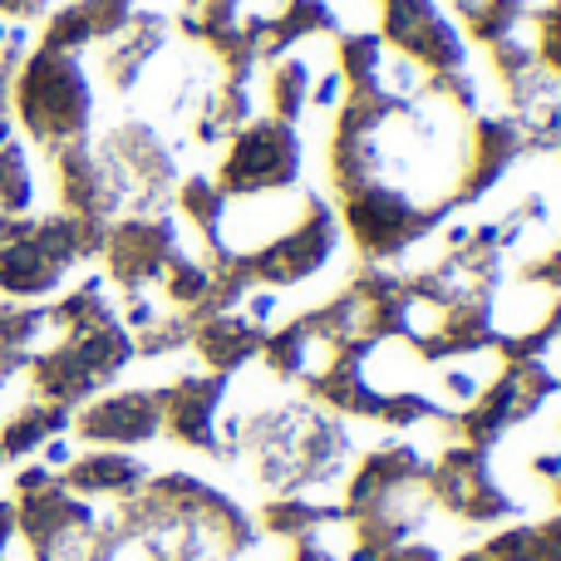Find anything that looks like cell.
I'll list each match as a JSON object with an SVG mask.
<instances>
[{
    "label": "cell",
    "mask_w": 561,
    "mask_h": 561,
    "mask_svg": "<svg viewBox=\"0 0 561 561\" xmlns=\"http://www.w3.org/2000/svg\"><path fill=\"white\" fill-rule=\"evenodd\" d=\"M237 20H242V0H183V10H178V30L197 45L217 30H232Z\"/></svg>",
    "instance_id": "35"
},
{
    "label": "cell",
    "mask_w": 561,
    "mask_h": 561,
    "mask_svg": "<svg viewBox=\"0 0 561 561\" xmlns=\"http://www.w3.org/2000/svg\"><path fill=\"white\" fill-rule=\"evenodd\" d=\"M69 434L89 448H138L163 434V389H114L75 409Z\"/></svg>",
    "instance_id": "16"
},
{
    "label": "cell",
    "mask_w": 561,
    "mask_h": 561,
    "mask_svg": "<svg viewBox=\"0 0 561 561\" xmlns=\"http://www.w3.org/2000/svg\"><path fill=\"white\" fill-rule=\"evenodd\" d=\"M237 454H252L266 493H306V488L330 483L345 468L350 434L320 404H276L262 414L227 419L222 458Z\"/></svg>",
    "instance_id": "1"
},
{
    "label": "cell",
    "mask_w": 561,
    "mask_h": 561,
    "mask_svg": "<svg viewBox=\"0 0 561 561\" xmlns=\"http://www.w3.org/2000/svg\"><path fill=\"white\" fill-rule=\"evenodd\" d=\"M428 497L468 527H497L507 517H517V503L493 478V454L468 444H448L428 463Z\"/></svg>",
    "instance_id": "11"
},
{
    "label": "cell",
    "mask_w": 561,
    "mask_h": 561,
    "mask_svg": "<svg viewBox=\"0 0 561 561\" xmlns=\"http://www.w3.org/2000/svg\"><path fill=\"white\" fill-rule=\"evenodd\" d=\"M49 10V0H0V20H35V15H45Z\"/></svg>",
    "instance_id": "40"
},
{
    "label": "cell",
    "mask_w": 561,
    "mask_h": 561,
    "mask_svg": "<svg viewBox=\"0 0 561 561\" xmlns=\"http://www.w3.org/2000/svg\"><path fill=\"white\" fill-rule=\"evenodd\" d=\"M15 517H20V542L30 547V561H75L89 527L99 523L94 507L69 493L59 478L49 488H39V493H20Z\"/></svg>",
    "instance_id": "15"
},
{
    "label": "cell",
    "mask_w": 561,
    "mask_h": 561,
    "mask_svg": "<svg viewBox=\"0 0 561 561\" xmlns=\"http://www.w3.org/2000/svg\"><path fill=\"white\" fill-rule=\"evenodd\" d=\"M340 217H335V203L320 193H300L296 213H290V222L280 227L276 237H266L262 247H252V252H242L237 262H242V272L252 286L262 290H286V286H300V280H310L316 272H325L330 256H335L340 247Z\"/></svg>",
    "instance_id": "6"
},
{
    "label": "cell",
    "mask_w": 561,
    "mask_h": 561,
    "mask_svg": "<svg viewBox=\"0 0 561 561\" xmlns=\"http://www.w3.org/2000/svg\"><path fill=\"white\" fill-rule=\"evenodd\" d=\"M286 561H340V557L330 552V547L320 542V537H306V542L290 547V557H286Z\"/></svg>",
    "instance_id": "42"
},
{
    "label": "cell",
    "mask_w": 561,
    "mask_h": 561,
    "mask_svg": "<svg viewBox=\"0 0 561 561\" xmlns=\"http://www.w3.org/2000/svg\"><path fill=\"white\" fill-rule=\"evenodd\" d=\"M163 49H168V15H158V10H134V20H128L114 39L99 45V75H104L108 89L128 94V89H138V79L148 75V65H153Z\"/></svg>",
    "instance_id": "20"
},
{
    "label": "cell",
    "mask_w": 561,
    "mask_h": 561,
    "mask_svg": "<svg viewBox=\"0 0 561 561\" xmlns=\"http://www.w3.org/2000/svg\"><path fill=\"white\" fill-rule=\"evenodd\" d=\"M533 55H537V65L547 69V75L561 84V0H547V5H537L533 15Z\"/></svg>",
    "instance_id": "36"
},
{
    "label": "cell",
    "mask_w": 561,
    "mask_h": 561,
    "mask_svg": "<svg viewBox=\"0 0 561 561\" xmlns=\"http://www.w3.org/2000/svg\"><path fill=\"white\" fill-rule=\"evenodd\" d=\"M183 252L178 222L168 213H118L104 232V280L118 290H153L168 262Z\"/></svg>",
    "instance_id": "12"
},
{
    "label": "cell",
    "mask_w": 561,
    "mask_h": 561,
    "mask_svg": "<svg viewBox=\"0 0 561 561\" xmlns=\"http://www.w3.org/2000/svg\"><path fill=\"white\" fill-rule=\"evenodd\" d=\"M45 310L25 306V300H5L0 296V379H15L25 369V359L35 355V340L45 335Z\"/></svg>",
    "instance_id": "28"
},
{
    "label": "cell",
    "mask_w": 561,
    "mask_h": 561,
    "mask_svg": "<svg viewBox=\"0 0 561 561\" xmlns=\"http://www.w3.org/2000/svg\"><path fill=\"white\" fill-rule=\"evenodd\" d=\"M20 542V517H15V497H0V561L10 557V547Z\"/></svg>",
    "instance_id": "38"
},
{
    "label": "cell",
    "mask_w": 561,
    "mask_h": 561,
    "mask_svg": "<svg viewBox=\"0 0 561 561\" xmlns=\"http://www.w3.org/2000/svg\"><path fill=\"white\" fill-rule=\"evenodd\" d=\"M379 39L419 75L468 69V39L438 0H379Z\"/></svg>",
    "instance_id": "10"
},
{
    "label": "cell",
    "mask_w": 561,
    "mask_h": 561,
    "mask_svg": "<svg viewBox=\"0 0 561 561\" xmlns=\"http://www.w3.org/2000/svg\"><path fill=\"white\" fill-rule=\"evenodd\" d=\"M10 118L45 153L59 144H75V138H89L94 84H89V69L79 65V55L45 45L30 49L15 69V84H10Z\"/></svg>",
    "instance_id": "3"
},
{
    "label": "cell",
    "mask_w": 561,
    "mask_h": 561,
    "mask_svg": "<svg viewBox=\"0 0 561 561\" xmlns=\"http://www.w3.org/2000/svg\"><path fill=\"white\" fill-rule=\"evenodd\" d=\"M242 30L252 35L262 65L290 55L300 39L310 35H330L335 30V5L330 0H286L280 10H266V15H242Z\"/></svg>",
    "instance_id": "23"
},
{
    "label": "cell",
    "mask_w": 561,
    "mask_h": 561,
    "mask_svg": "<svg viewBox=\"0 0 561 561\" xmlns=\"http://www.w3.org/2000/svg\"><path fill=\"white\" fill-rule=\"evenodd\" d=\"M69 409L45 404V399H25L15 414L0 419V463H20V458L39 454L49 438L69 434Z\"/></svg>",
    "instance_id": "25"
},
{
    "label": "cell",
    "mask_w": 561,
    "mask_h": 561,
    "mask_svg": "<svg viewBox=\"0 0 561 561\" xmlns=\"http://www.w3.org/2000/svg\"><path fill=\"white\" fill-rule=\"evenodd\" d=\"M187 118H193V144L217 148L256 118V94L242 79H217V84H207V94L197 99V108Z\"/></svg>",
    "instance_id": "24"
},
{
    "label": "cell",
    "mask_w": 561,
    "mask_h": 561,
    "mask_svg": "<svg viewBox=\"0 0 561 561\" xmlns=\"http://www.w3.org/2000/svg\"><path fill=\"white\" fill-rule=\"evenodd\" d=\"M310 89H316V75H310V65L300 55L272 59L266 65V114L296 128L310 108Z\"/></svg>",
    "instance_id": "29"
},
{
    "label": "cell",
    "mask_w": 561,
    "mask_h": 561,
    "mask_svg": "<svg viewBox=\"0 0 561 561\" xmlns=\"http://www.w3.org/2000/svg\"><path fill=\"white\" fill-rule=\"evenodd\" d=\"M49 163V183H55V213L69 217H89V222H114L124 213V187H118L108 158L99 153V144L75 138L45 153Z\"/></svg>",
    "instance_id": "14"
},
{
    "label": "cell",
    "mask_w": 561,
    "mask_h": 561,
    "mask_svg": "<svg viewBox=\"0 0 561 561\" xmlns=\"http://www.w3.org/2000/svg\"><path fill=\"white\" fill-rule=\"evenodd\" d=\"M108 222L45 213V217H5L0 213V296L5 300H45L65 286V276L84 262H99Z\"/></svg>",
    "instance_id": "2"
},
{
    "label": "cell",
    "mask_w": 561,
    "mask_h": 561,
    "mask_svg": "<svg viewBox=\"0 0 561 561\" xmlns=\"http://www.w3.org/2000/svg\"><path fill=\"white\" fill-rule=\"evenodd\" d=\"M330 523H340V503H316V497H306V493H272L256 507V533L280 537V542L320 537Z\"/></svg>",
    "instance_id": "26"
},
{
    "label": "cell",
    "mask_w": 561,
    "mask_h": 561,
    "mask_svg": "<svg viewBox=\"0 0 561 561\" xmlns=\"http://www.w3.org/2000/svg\"><path fill=\"white\" fill-rule=\"evenodd\" d=\"M552 497H557V507H561V478H557V483H552Z\"/></svg>",
    "instance_id": "44"
},
{
    "label": "cell",
    "mask_w": 561,
    "mask_h": 561,
    "mask_svg": "<svg viewBox=\"0 0 561 561\" xmlns=\"http://www.w3.org/2000/svg\"><path fill=\"white\" fill-rule=\"evenodd\" d=\"M533 478H542V483H557V478H561V454H537L533 458Z\"/></svg>",
    "instance_id": "43"
},
{
    "label": "cell",
    "mask_w": 561,
    "mask_h": 561,
    "mask_svg": "<svg viewBox=\"0 0 561 561\" xmlns=\"http://www.w3.org/2000/svg\"><path fill=\"white\" fill-rule=\"evenodd\" d=\"M173 207H178V222H187L197 237H203V252H222L227 193L213 183V173L178 178V187H173Z\"/></svg>",
    "instance_id": "27"
},
{
    "label": "cell",
    "mask_w": 561,
    "mask_h": 561,
    "mask_svg": "<svg viewBox=\"0 0 561 561\" xmlns=\"http://www.w3.org/2000/svg\"><path fill=\"white\" fill-rule=\"evenodd\" d=\"M340 99H345V84H340V75H335V69H330V75L320 79L316 89H310V104H316V108H330V114H335V108H340Z\"/></svg>",
    "instance_id": "39"
},
{
    "label": "cell",
    "mask_w": 561,
    "mask_h": 561,
    "mask_svg": "<svg viewBox=\"0 0 561 561\" xmlns=\"http://www.w3.org/2000/svg\"><path fill=\"white\" fill-rule=\"evenodd\" d=\"M409 497H428V458L414 444H379L350 473L345 497H340V523H355V517L409 503Z\"/></svg>",
    "instance_id": "13"
},
{
    "label": "cell",
    "mask_w": 561,
    "mask_h": 561,
    "mask_svg": "<svg viewBox=\"0 0 561 561\" xmlns=\"http://www.w3.org/2000/svg\"><path fill=\"white\" fill-rule=\"evenodd\" d=\"M262 345H266V325L252 320L247 310H227V316H207V320H193V345L203 355L207 375H222L232 379L237 369H247L252 359H262Z\"/></svg>",
    "instance_id": "21"
},
{
    "label": "cell",
    "mask_w": 561,
    "mask_h": 561,
    "mask_svg": "<svg viewBox=\"0 0 561 561\" xmlns=\"http://www.w3.org/2000/svg\"><path fill=\"white\" fill-rule=\"evenodd\" d=\"M144 478H148V463L134 458L128 448H89V454L69 458V463L59 468V483L75 497H84V503H94V497L124 503V497H134L138 488H144Z\"/></svg>",
    "instance_id": "22"
},
{
    "label": "cell",
    "mask_w": 561,
    "mask_h": 561,
    "mask_svg": "<svg viewBox=\"0 0 561 561\" xmlns=\"http://www.w3.org/2000/svg\"><path fill=\"white\" fill-rule=\"evenodd\" d=\"M523 134L507 114H473L468 118V138H463V153H458V173L454 187H448V207H473L513 173V163L523 158Z\"/></svg>",
    "instance_id": "17"
},
{
    "label": "cell",
    "mask_w": 561,
    "mask_h": 561,
    "mask_svg": "<svg viewBox=\"0 0 561 561\" xmlns=\"http://www.w3.org/2000/svg\"><path fill=\"white\" fill-rule=\"evenodd\" d=\"M488 561H561V513L547 523H517L503 527L483 542Z\"/></svg>",
    "instance_id": "31"
},
{
    "label": "cell",
    "mask_w": 561,
    "mask_h": 561,
    "mask_svg": "<svg viewBox=\"0 0 561 561\" xmlns=\"http://www.w3.org/2000/svg\"><path fill=\"white\" fill-rule=\"evenodd\" d=\"M379 561H444V552L428 542H404V547H394V552H385Z\"/></svg>",
    "instance_id": "41"
},
{
    "label": "cell",
    "mask_w": 561,
    "mask_h": 561,
    "mask_svg": "<svg viewBox=\"0 0 561 561\" xmlns=\"http://www.w3.org/2000/svg\"><path fill=\"white\" fill-rule=\"evenodd\" d=\"M222 399H227V379L222 375H178L173 385H163V434L173 444L193 448V454H213L222 458Z\"/></svg>",
    "instance_id": "19"
},
{
    "label": "cell",
    "mask_w": 561,
    "mask_h": 561,
    "mask_svg": "<svg viewBox=\"0 0 561 561\" xmlns=\"http://www.w3.org/2000/svg\"><path fill=\"white\" fill-rule=\"evenodd\" d=\"M134 335L114 320L89 330H69L55 345L35 350L25 359L30 375V399H45V404H59L75 414L79 404H89L94 394H104L128 365H134Z\"/></svg>",
    "instance_id": "4"
},
{
    "label": "cell",
    "mask_w": 561,
    "mask_h": 561,
    "mask_svg": "<svg viewBox=\"0 0 561 561\" xmlns=\"http://www.w3.org/2000/svg\"><path fill=\"white\" fill-rule=\"evenodd\" d=\"M227 153L217 163L213 183L227 193V203H247V197H272L290 193L300 183V134L280 124L272 114H256L227 138Z\"/></svg>",
    "instance_id": "7"
},
{
    "label": "cell",
    "mask_w": 561,
    "mask_h": 561,
    "mask_svg": "<svg viewBox=\"0 0 561 561\" xmlns=\"http://www.w3.org/2000/svg\"><path fill=\"white\" fill-rule=\"evenodd\" d=\"M517 286H537V290H547V296H561V242L547 247V252L533 256V262H523Z\"/></svg>",
    "instance_id": "37"
},
{
    "label": "cell",
    "mask_w": 561,
    "mask_h": 561,
    "mask_svg": "<svg viewBox=\"0 0 561 561\" xmlns=\"http://www.w3.org/2000/svg\"><path fill=\"white\" fill-rule=\"evenodd\" d=\"M158 290H163V306L168 310H178V316H193V310L203 306V296H207V262H203V256L178 252L173 262H168L163 280H158Z\"/></svg>",
    "instance_id": "34"
},
{
    "label": "cell",
    "mask_w": 561,
    "mask_h": 561,
    "mask_svg": "<svg viewBox=\"0 0 561 561\" xmlns=\"http://www.w3.org/2000/svg\"><path fill=\"white\" fill-rule=\"evenodd\" d=\"M30 207H35V163H30L25 144L10 138V144H0V213L20 217Z\"/></svg>",
    "instance_id": "33"
},
{
    "label": "cell",
    "mask_w": 561,
    "mask_h": 561,
    "mask_svg": "<svg viewBox=\"0 0 561 561\" xmlns=\"http://www.w3.org/2000/svg\"><path fill=\"white\" fill-rule=\"evenodd\" d=\"M335 75L350 89H379L385 79V39L375 30H345L335 35Z\"/></svg>",
    "instance_id": "32"
},
{
    "label": "cell",
    "mask_w": 561,
    "mask_h": 561,
    "mask_svg": "<svg viewBox=\"0 0 561 561\" xmlns=\"http://www.w3.org/2000/svg\"><path fill=\"white\" fill-rule=\"evenodd\" d=\"M557 389H561V379L542 365V359H517V365L497 369V375L478 389L473 404L458 409V414L448 419V428H454L458 444L493 454V448L503 444L517 424H527Z\"/></svg>",
    "instance_id": "8"
},
{
    "label": "cell",
    "mask_w": 561,
    "mask_h": 561,
    "mask_svg": "<svg viewBox=\"0 0 561 561\" xmlns=\"http://www.w3.org/2000/svg\"><path fill=\"white\" fill-rule=\"evenodd\" d=\"M497 290H468L458 296L448 310H438L414 340L419 365H448V359H468V355H493L497 345V310H493Z\"/></svg>",
    "instance_id": "18"
},
{
    "label": "cell",
    "mask_w": 561,
    "mask_h": 561,
    "mask_svg": "<svg viewBox=\"0 0 561 561\" xmlns=\"http://www.w3.org/2000/svg\"><path fill=\"white\" fill-rule=\"evenodd\" d=\"M114 316H118V306L108 300V280L104 276H84L75 290H65L55 306H45V325L59 330V335L104 325V320H114Z\"/></svg>",
    "instance_id": "30"
},
{
    "label": "cell",
    "mask_w": 561,
    "mask_h": 561,
    "mask_svg": "<svg viewBox=\"0 0 561 561\" xmlns=\"http://www.w3.org/2000/svg\"><path fill=\"white\" fill-rule=\"evenodd\" d=\"M99 153L108 158L118 187H124V213H163L178 187V153L148 118H124L99 138Z\"/></svg>",
    "instance_id": "9"
},
{
    "label": "cell",
    "mask_w": 561,
    "mask_h": 561,
    "mask_svg": "<svg viewBox=\"0 0 561 561\" xmlns=\"http://www.w3.org/2000/svg\"><path fill=\"white\" fill-rule=\"evenodd\" d=\"M335 217L340 232L355 242L359 262L389 266L404 252H414L424 237H434L454 217V207H448V197H419L394 183H369L359 193H350Z\"/></svg>",
    "instance_id": "5"
}]
</instances>
